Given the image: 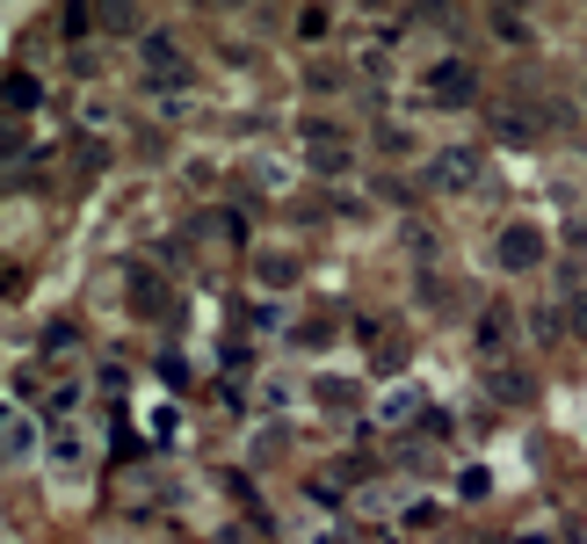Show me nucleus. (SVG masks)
<instances>
[{"mask_svg":"<svg viewBox=\"0 0 587 544\" xmlns=\"http://www.w3.org/2000/svg\"><path fill=\"white\" fill-rule=\"evenodd\" d=\"M428 95H435L443 109H465L471 95H479V80H471V66H465V58H443V66L428 73Z\"/></svg>","mask_w":587,"mask_h":544,"instance_id":"obj_1","label":"nucleus"},{"mask_svg":"<svg viewBox=\"0 0 587 544\" xmlns=\"http://www.w3.org/2000/svg\"><path fill=\"white\" fill-rule=\"evenodd\" d=\"M536 262H544V232L515 218V226L501 232V269H536Z\"/></svg>","mask_w":587,"mask_h":544,"instance_id":"obj_2","label":"nucleus"},{"mask_svg":"<svg viewBox=\"0 0 587 544\" xmlns=\"http://www.w3.org/2000/svg\"><path fill=\"white\" fill-rule=\"evenodd\" d=\"M160 305H167L160 276H153V269H139V276H131V313H160Z\"/></svg>","mask_w":587,"mask_h":544,"instance_id":"obj_3","label":"nucleus"},{"mask_svg":"<svg viewBox=\"0 0 587 544\" xmlns=\"http://www.w3.org/2000/svg\"><path fill=\"white\" fill-rule=\"evenodd\" d=\"M145 66H153L160 80H167V73L182 66V52H174V36H145Z\"/></svg>","mask_w":587,"mask_h":544,"instance_id":"obj_4","label":"nucleus"},{"mask_svg":"<svg viewBox=\"0 0 587 544\" xmlns=\"http://www.w3.org/2000/svg\"><path fill=\"white\" fill-rule=\"evenodd\" d=\"M508 341V305H486V319H479V349H501Z\"/></svg>","mask_w":587,"mask_h":544,"instance_id":"obj_5","label":"nucleus"},{"mask_svg":"<svg viewBox=\"0 0 587 544\" xmlns=\"http://www.w3.org/2000/svg\"><path fill=\"white\" fill-rule=\"evenodd\" d=\"M8 109H36V80H30V73H8Z\"/></svg>","mask_w":587,"mask_h":544,"instance_id":"obj_6","label":"nucleus"},{"mask_svg":"<svg viewBox=\"0 0 587 544\" xmlns=\"http://www.w3.org/2000/svg\"><path fill=\"white\" fill-rule=\"evenodd\" d=\"M30 443H36V428L22 422V414H8V450H15V457H30Z\"/></svg>","mask_w":587,"mask_h":544,"instance_id":"obj_7","label":"nucleus"},{"mask_svg":"<svg viewBox=\"0 0 587 544\" xmlns=\"http://www.w3.org/2000/svg\"><path fill=\"white\" fill-rule=\"evenodd\" d=\"M493 30H501L508 44H522V36H530V30H522V15H508V8H501V15H493Z\"/></svg>","mask_w":587,"mask_h":544,"instance_id":"obj_8","label":"nucleus"}]
</instances>
